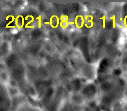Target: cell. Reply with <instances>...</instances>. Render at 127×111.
Returning a JSON list of instances; mask_svg holds the SVG:
<instances>
[{
    "label": "cell",
    "instance_id": "6da1fadb",
    "mask_svg": "<svg viewBox=\"0 0 127 111\" xmlns=\"http://www.w3.org/2000/svg\"><path fill=\"white\" fill-rule=\"evenodd\" d=\"M62 26L63 27H65L67 26V23H66V21H63L62 22Z\"/></svg>",
    "mask_w": 127,
    "mask_h": 111
}]
</instances>
